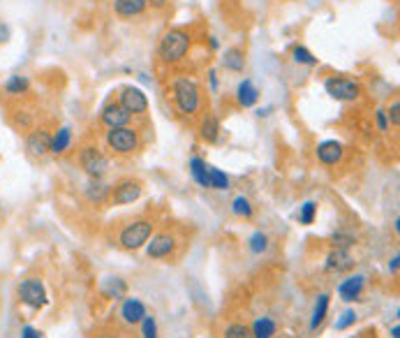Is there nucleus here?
<instances>
[{
  "mask_svg": "<svg viewBox=\"0 0 400 338\" xmlns=\"http://www.w3.org/2000/svg\"><path fill=\"white\" fill-rule=\"evenodd\" d=\"M398 334H400V327H398V325H394V329H391V336H394V338H400Z\"/></svg>",
  "mask_w": 400,
  "mask_h": 338,
  "instance_id": "obj_43",
  "label": "nucleus"
},
{
  "mask_svg": "<svg viewBox=\"0 0 400 338\" xmlns=\"http://www.w3.org/2000/svg\"><path fill=\"white\" fill-rule=\"evenodd\" d=\"M26 151H28V155H33V158H45L47 153H51V135L45 130V128L33 130L26 139Z\"/></svg>",
  "mask_w": 400,
  "mask_h": 338,
  "instance_id": "obj_11",
  "label": "nucleus"
},
{
  "mask_svg": "<svg viewBox=\"0 0 400 338\" xmlns=\"http://www.w3.org/2000/svg\"><path fill=\"white\" fill-rule=\"evenodd\" d=\"M17 292H19V299L24 301L28 308H33V311H40V308H45L49 304L45 285H42V280H38V278L24 280Z\"/></svg>",
  "mask_w": 400,
  "mask_h": 338,
  "instance_id": "obj_7",
  "label": "nucleus"
},
{
  "mask_svg": "<svg viewBox=\"0 0 400 338\" xmlns=\"http://www.w3.org/2000/svg\"><path fill=\"white\" fill-rule=\"evenodd\" d=\"M384 112H387L389 123L394 125V128H398V125H400V102H398V100H394L389 109H384Z\"/></svg>",
  "mask_w": 400,
  "mask_h": 338,
  "instance_id": "obj_35",
  "label": "nucleus"
},
{
  "mask_svg": "<svg viewBox=\"0 0 400 338\" xmlns=\"http://www.w3.org/2000/svg\"><path fill=\"white\" fill-rule=\"evenodd\" d=\"M329 304H331V297H329V294H319L317 301H315V308H312L310 329H317V327L326 320V313H329Z\"/></svg>",
  "mask_w": 400,
  "mask_h": 338,
  "instance_id": "obj_21",
  "label": "nucleus"
},
{
  "mask_svg": "<svg viewBox=\"0 0 400 338\" xmlns=\"http://www.w3.org/2000/svg\"><path fill=\"white\" fill-rule=\"evenodd\" d=\"M171 95H174V102H176L180 114H197L199 105H201V91L194 79H190V77L174 79Z\"/></svg>",
  "mask_w": 400,
  "mask_h": 338,
  "instance_id": "obj_1",
  "label": "nucleus"
},
{
  "mask_svg": "<svg viewBox=\"0 0 400 338\" xmlns=\"http://www.w3.org/2000/svg\"><path fill=\"white\" fill-rule=\"evenodd\" d=\"M100 121L109 130H111V128H125L130 125V121H132V114H130L125 107H121V102H109L105 105V109H102Z\"/></svg>",
  "mask_w": 400,
  "mask_h": 338,
  "instance_id": "obj_10",
  "label": "nucleus"
},
{
  "mask_svg": "<svg viewBox=\"0 0 400 338\" xmlns=\"http://www.w3.org/2000/svg\"><path fill=\"white\" fill-rule=\"evenodd\" d=\"M292 59H294V63H299V66H308V68L317 66V59L312 56L310 49H305V47H301V45H296V47L292 49Z\"/></svg>",
  "mask_w": 400,
  "mask_h": 338,
  "instance_id": "obj_29",
  "label": "nucleus"
},
{
  "mask_svg": "<svg viewBox=\"0 0 400 338\" xmlns=\"http://www.w3.org/2000/svg\"><path fill=\"white\" fill-rule=\"evenodd\" d=\"M102 338H114V336H102Z\"/></svg>",
  "mask_w": 400,
  "mask_h": 338,
  "instance_id": "obj_45",
  "label": "nucleus"
},
{
  "mask_svg": "<svg viewBox=\"0 0 400 338\" xmlns=\"http://www.w3.org/2000/svg\"><path fill=\"white\" fill-rule=\"evenodd\" d=\"M236 102L243 107V109H250L259 102V91L257 86L252 84V79H243L241 84H238L236 89Z\"/></svg>",
  "mask_w": 400,
  "mask_h": 338,
  "instance_id": "obj_16",
  "label": "nucleus"
},
{
  "mask_svg": "<svg viewBox=\"0 0 400 338\" xmlns=\"http://www.w3.org/2000/svg\"><path fill=\"white\" fill-rule=\"evenodd\" d=\"M141 334H144V338H157V322H155V318L153 315H146L141 322Z\"/></svg>",
  "mask_w": 400,
  "mask_h": 338,
  "instance_id": "obj_34",
  "label": "nucleus"
},
{
  "mask_svg": "<svg viewBox=\"0 0 400 338\" xmlns=\"http://www.w3.org/2000/svg\"><path fill=\"white\" fill-rule=\"evenodd\" d=\"M70 144H72V130L70 128H61L56 135H51V153L54 155L65 153L70 148Z\"/></svg>",
  "mask_w": 400,
  "mask_h": 338,
  "instance_id": "obj_23",
  "label": "nucleus"
},
{
  "mask_svg": "<svg viewBox=\"0 0 400 338\" xmlns=\"http://www.w3.org/2000/svg\"><path fill=\"white\" fill-rule=\"evenodd\" d=\"M222 68L229 70V72H243V68H245V54H243V49L229 47L227 52L222 54Z\"/></svg>",
  "mask_w": 400,
  "mask_h": 338,
  "instance_id": "obj_19",
  "label": "nucleus"
},
{
  "mask_svg": "<svg viewBox=\"0 0 400 338\" xmlns=\"http://www.w3.org/2000/svg\"><path fill=\"white\" fill-rule=\"evenodd\" d=\"M167 3L169 0H146V5H151L153 10H162V7H167Z\"/></svg>",
  "mask_w": 400,
  "mask_h": 338,
  "instance_id": "obj_41",
  "label": "nucleus"
},
{
  "mask_svg": "<svg viewBox=\"0 0 400 338\" xmlns=\"http://www.w3.org/2000/svg\"><path fill=\"white\" fill-rule=\"evenodd\" d=\"M121 315H123V320L128 322V325H139V322L146 318V306L141 304L139 299H134V297H130L123 301V306H121Z\"/></svg>",
  "mask_w": 400,
  "mask_h": 338,
  "instance_id": "obj_14",
  "label": "nucleus"
},
{
  "mask_svg": "<svg viewBox=\"0 0 400 338\" xmlns=\"http://www.w3.org/2000/svg\"><path fill=\"white\" fill-rule=\"evenodd\" d=\"M224 338H252V329L245 325H229Z\"/></svg>",
  "mask_w": 400,
  "mask_h": 338,
  "instance_id": "obj_33",
  "label": "nucleus"
},
{
  "mask_svg": "<svg viewBox=\"0 0 400 338\" xmlns=\"http://www.w3.org/2000/svg\"><path fill=\"white\" fill-rule=\"evenodd\" d=\"M363 287H366V278H363V276H352V278H347V280L340 283L338 294H340V299H343V301H356V299L361 297Z\"/></svg>",
  "mask_w": 400,
  "mask_h": 338,
  "instance_id": "obj_17",
  "label": "nucleus"
},
{
  "mask_svg": "<svg viewBox=\"0 0 400 338\" xmlns=\"http://www.w3.org/2000/svg\"><path fill=\"white\" fill-rule=\"evenodd\" d=\"M266 248H268V236L264 232H254L250 236V250L254 255H259V253H264Z\"/></svg>",
  "mask_w": 400,
  "mask_h": 338,
  "instance_id": "obj_32",
  "label": "nucleus"
},
{
  "mask_svg": "<svg viewBox=\"0 0 400 338\" xmlns=\"http://www.w3.org/2000/svg\"><path fill=\"white\" fill-rule=\"evenodd\" d=\"M79 164H82V169L93 178V181H100V178L109 171L107 155L102 153L98 146H84L79 151Z\"/></svg>",
  "mask_w": 400,
  "mask_h": 338,
  "instance_id": "obj_3",
  "label": "nucleus"
},
{
  "mask_svg": "<svg viewBox=\"0 0 400 338\" xmlns=\"http://www.w3.org/2000/svg\"><path fill=\"white\" fill-rule=\"evenodd\" d=\"M107 146L118 155H130L139 148V135L132 128H111L107 132Z\"/></svg>",
  "mask_w": 400,
  "mask_h": 338,
  "instance_id": "obj_4",
  "label": "nucleus"
},
{
  "mask_svg": "<svg viewBox=\"0 0 400 338\" xmlns=\"http://www.w3.org/2000/svg\"><path fill=\"white\" fill-rule=\"evenodd\" d=\"M333 243H336V248H350L352 243H354V239H352V236L336 234V236H333Z\"/></svg>",
  "mask_w": 400,
  "mask_h": 338,
  "instance_id": "obj_38",
  "label": "nucleus"
},
{
  "mask_svg": "<svg viewBox=\"0 0 400 338\" xmlns=\"http://www.w3.org/2000/svg\"><path fill=\"white\" fill-rule=\"evenodd\" d=\"M315 215H317V204L315 202H305L299 211V222L301 225H312L315 222Z\"/></svg>",
  "mask_w": 400,
  "mask_h": 338,
  "instance_id": "obj_31",
  "label": "nucleus"
},
{
  "mask_svg": "<svg viewBox=\"0 0 400 338\" xmlns=\"http://www.w3.org/2000/svg\"><path fill=\"white\" fill-rule=\"evenodd\" d=\"M146 0H114V10L123 19H132L146 12Z\"/></svg>",
  "mask_w": 400,
  "mask_h": 338,
  "instance_id": "obj_18",
  "label": "nucleus"
},
{
  "mask_svg": "<svg viewBox=\"0 0 400 338\" xmlns=\"http://www.w3.org/2000/svg\"><path fill=\"white\" fill-rule=\"evenodd\" d=\"M375 118H377V128H380V132H387V130H389V118H387V112H384V109H377Z\"/></svg>",
  "mask_w": 400,
  "mask_h": 338,
  "instance_id": "obj_37",
  "label": "nucleus"
},
{
  "mask_svg": "<svg viewBox=\"0 0 400 338\" xmlns=\"http://www.w3.org/2000/svg\"><path fill=\"white\" fill-rule=\"evenodd\" d=\"M217 47H220V45H217V40L210 38V49H217Z\"/></svg>",
  "mask_w": 400,
  "mask_h": 338,
  "instance_id": "obj_44",
  "label": "nucleus"
},
{
  "mask_svg": "<svg viewBox=\"0 0 400 338\" xmlns=\"http://www.w3.org/2000/svg\"><path fill=\"white\" fill-rule=\"evenodd\" d=\"M208 188L213 190H227L229 188V176L224 171L215 169V167H208Z\"/></svg>",
  "mask_w": 400,
  "mask_h": 338,
  "instance_id": "obj_28",
  "label": "nucleus"
},
{
  "mask_svg": "<svg viewBox=\"0 0 400 338\" xmlns=\"http://www.w3.org/2000/svg\"><path fill=\"white\" fill-rule=\"evenodd\" d=\"M354 322H356V313H354V311H345L343 315H340V320L336 322V329H340V332H343V329L352 327Z\"/></svg>",
  "mask_w": 400,
  "mask_h": 338,
  "instance_id": "obj_36",
  "label": "nucleus"
},
{
  "mask_svg": "<svg viewBox=\"0 0 400 338\" xmlns=\"http://www.w3.org/2000/svg\"><path fill=\"white\" fill-rule=\"evenodd\" d=\"M157 52H160V59L164 63H178L187 52H190V35L185 31H180V28H174V31L162 35Z\"/></svg>",
  "mask_w": 400,
  "mask_h": 338,
  "instance_id": "obj_2",
  "label": "nucleus"
},
{
  "mask_svg": "<svg viewBox=\"0 0 400 338\" xmlns=\"http://www.w3.org/2000/svg\"><path fill=\"white\" fill-rule=\"evenodd\" d=\"M231 211H234L236 215H241V218H250L252 215V204L248 197H236L234 202H231Z\"/></svg>",
  "mask_w": 400,
  "mask_h": 338,
  "instance_id": "obj_30",
  "label": "nucleus"
},
{
  "mask_svg": "<svg viewBox=\"0 0 400 338\" xmlns=\"http://www.w3.org/2000/svg\"><path fill=\"white\" fill-rule=\"evenodd\" d=\"M118 102H121V107H125L132 116H139V114L148 112V98L144 95V91L137 89V86H125V89H121Z\"/></svg>",
  "mask_w": 400,
  "mask_h": 338,
  "instance_id": "obj_8",
  "label": "nucleus"
},
{
  "mask_svg": "<svg viewBox=\"0 0 400 338\" xmlns=\"http://www.w3.org/2000/svg\"><path fill=\"white\" fill-rule=\"evenodd\" d=\"M111 192V188L109 185H105V183H100V181H93L89 188H86V197L91 199V202H95V204H100V202H105V197Z\"/></svg>",
  "mask_w": 400,
  "mask_h": 338,
  "instance_id": "obj_27",
  "label": "nucleus"
},
{
  "mask_svg": "<svg viewBox=\"0 0 400 338\" xmlns=\"http://www.w3.org/2000/svg\"><path fill=\"white\" fill-rule=\"evenodd\" d=\"M398 262H400V257H398V255H394V260L389 262V271L394 273V276H398Z\"/></svg>",
  "mask_w": 400,
  "mask_h": 338,
  "instance_id": "obj_42",
  "label": "nucleus"
},
{
  "mask_svg": "<svg viewBox=\"0 0 400 338\" xmlns=\"http://www.w3.org/2000/svg\"><path fill=\"white\" fill-rule=\"evenodd\" d=\"M21 338H42V334L35 327H24L21 329Z\"/></svg>",
  "mask_w": 400,
  "mask_h": 338,
  "instance_id": "obj_39",
  "label": "nucleus"
},
{
  "mask_svg": "<svg viewBox=\"0 0 400 338\" xmlns=\"http://www.w3.org/2000/svg\"><path fill=\"white\" fill-rule=\"evenodd\" d=\"M141 183L139 181H132V178H125V181L116 183L114 190L109 192L111 195V202L114 204H132L137 199L141 197Z\"/></svg>",
  "mask_w": 400,
  "mask_h": 338,
  "instance_id": "obj_9",
  "label": "nucleus"
},
{
  "mask_svg": "<svg viewBox=\"0 0 400 338\" xmlns=\"http://www.w3.org/2000/svg\"><path fill=\"white\" fill-rule=\"evenodd\" d=\"M354 267V260L350 255L347 248H336L331 250L329 257H326V269L329 271H336V273H343V271H350Z\"/></svg>",
  "mask_w": 400,
  "mask_h": 338,
  "instance_id": "obj_15",
  "label": "nucleus"
},
{
  "mask_svg": "<svg viewBox=\"0 0 400 338\" xmlns=\"http://www.w3.org/2000/svg\"><path fill=\"white\" fill-rule=\"evenodd\" d=\"M324 91L338 102H354L361 98V86L347 77H329L324 82Z\"/></svg>",
  "mask_w": 400,
  "mask_h": 338,
  "instance_id": "obj_5",
  "label": "nucleus"
},
{
  "mask_svg": "<svg viewBox=\"0 0 400 338\" xmlns=\"http://www.w3.org/2000/svg\"><path fill=\"white\" fill-rule=\"evenodd\" d=\"M190 174H192V178L197 181L201 188H208V167H206V162L201 160V158H190Z\"/></svg>",
  "mask_w": 400,
  "mask_h": 338,
  "instance_id": "obj_24",
  "label": "nucleus"
},
{
  "mask_svg": "<svg viewBox=\"0 0 400 338\" xmlns=\"http://www.w3.org/2000/svg\"><path fill=\"white\" fill-rule=\"evenodd\" d=\"M125 292H128V285L125 280L121 278H107L102 283V294L109 299H125Z\"/></svg>",
  "mask_w": 400,
  "mask_h": 338,
  "instance_id": "obj_22",
  "label": "nucleus"
},
{
  "mask_svg": "<svg viewBox=\"0 0 400 338\" xmlns=\"http://www.w3.org/2000/svg\"><path fill=\"white\" fill-rule=\"evenodd\" d=\"M153 222L151 220H134L121 232V246L128 250H139L151 239Z\"/></svg>",
  "mask_w": 400,
  "mask_h": 338,
  "instance_id": "obj_6",
  "label": "nucleus"
},
{
  "mask_svg": "<svg viewBox=\"0 0 400 338\" xmlns=\"http://www.w3.org/2000/svg\"><path fill=\"white\" fill-rule=\"evenodd\" d=\"M343 144L336 141V139H329V141H322L317 146V160L322 164H338L343 160Z\"/></svg>",
  "mask_w": 400,
  "mask_h": 338,
  "instance_id": "obj_13",
  "label": "nucleus"
},
{
  "mask_svg": "<svg viewBox=\"0 0 400 338\" xmlns=\"http://www.w3.org/2000/svg\"><path fill=\"white\" fill-rule=\"evenodd\" d=\"M174 248H176V239H174L171 234H157L153 236V241L148 243L146 253L153 260H160V257H169L174 253Z\"/></svg>",
  "mask_w": 400,
  "mask_h": 338,
  "instance_id": "obj_12",
  "label": "nucleus"
},
{
  "mask_svg": "<svg viewBox=\"0 0 400 338\" xmlns=\"http://www.w3.org/2000/svg\"><path fill=\"white\" fill-rule=\"evenodd\" d=\"M275 336V322L271 318H259L252 325V338H271Z\"/></svg>",
  "mask_w": 400,
  "mask_h": 338,
  "instance_id": "obj_26",
  "label": "nucleus"
},
{
  "mask_svg": "<svg viewBox=\"0 0 400 338\" xmlns=\"http://www.w3.org/2000/svg\"><path fill=\"white\" fill-rule=\"evenodd\" d=\"M199 137L206 144H215L217 137H220V121H217L215 116H206L201 121L199 125Z\"/></svg>",
  "mask_w": 400,
  "mask_h": 338,
  "instance_id": "obj_20",
  "label": "nucleus"
},
{
  "mask_svg": "<svg viewBox=\"0 0 400 338\" xmlns=\"http://www.w3.org/2000/svg\"><path fill=\"white\" fill-rule=\"evenodd\" d=\"M28 89H31V79L24 75H12L5 82V93H10V95H24Z\"/></svg>",
  "mask_w": 400,
  "mask_h": 338,
  "instance_id": "obj_25",
  "label": "nucleus"
},
{
  "mask_svg": "<svg viewBox=\"0 0 400 338\" xmlns=\"http://www.w3.org/2000/svg\"><path fill=\"white\" fill-rule=\"evenodd\" d=\"M10 40V26H5V24H0V45L3 42Z\"/></svg>",
  "mask_w": 400,
  "mask_h": 338,
  "instance_id": "obj_40",
  "label": "nucleus"
}]
</instances>
